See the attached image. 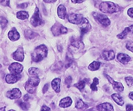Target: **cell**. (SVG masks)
Returning <instances> with one entry per match:
<instances>
[{"instance_id":"cell-43","label":"cell","mask_w":133,"mask_h":111,"mask_svg":"<svg viewBox=\"0 0 133 111\" xmlns=\"http://www.w3.org/2000/svg\"><path fill=\"white\" fill-rule=\"evenodd\" d=\"M29 98H30V97H29V96L28 94L25 95L24 96V101L27 102V101H28V100H29Z\"/></svg>"},{"instance_id":"cell-14","label":"cell","mask_w":133,"mask_h":111,"mask_svg":"<svg viewBox=\"0 0 133 111\" xmlns=\"http://www.w3.org/2000/svg\"><path fill=\"white\" fill-rule=\"evenodd\" d=\"M117 58L119 61L124 64L128 63L131 59L129 56H128L127 54L121 53L118 54Z\"/></svg>"},{"instance_id":"cell-31","label":"cell","mask_w":133,"mask_h":111,"mask_svg":"<svg viewBox=\"0 0 133 111\" xmlns=\"http://www.w3.org/2000/svg\"><path fill=\"white\" fill-rule=\"evenodd\" d=\"M8 24V20L6 19L3 17H1L0 18V25L1 26L2 28H5Z\"/></svg>"},{"instance_id":"cell-20","label":"cell","mask_w":133,"mask_h":111,"mask_svg":"<svg viewBox=\"0 0 133 111\" xmlns=\"http://www.w3.org/2000/svg\"><path fill=\"white\" fill-rule=\"evenodd\" d=\"M71 44L74 47L76 48H83L84 47L83 43L81 40L79 39H72L71 41Z\"/></svg>"},{"instance_id":"cell-25","label":"cell","mask_w":133,"mask_h":111,"mask_svg":"<svg viewBox=\"0 0 133 111\" xmlns=\"http://www.w3.org/2000/svg\"><path fill=\"white\" fill-rule=\"evenodd\" d=\"M17 17L21 20H25L29 17V14L25 11H20L17 14Z\"/></svg>"},{"instance_id":"cell-1","label":"cell","mask_w":133,"mask_h":111,"mask_svg":"<svg viewBox=\"0 0 133 111\" xmlns=\"http://www.w3.org/2000/svg\"><path fill=\"white\" fill-rule=\"evenodd\" d=\"M48 49L44 44L41 45L35 48L31 54V59L32 61L38 63L45 58L48 55Z\"/></svg>"},{"instance_id":"cell-7","label":"cell","mask_w":133,"mask_h":111,"mask_svg":"<svg viewBox=\"0 0 133 111\" xmlns=\"http://www.w3.org/2000/svg\"><path fill=\"white\" fill-rule=\"evenodd\" d=\"M23 66L18 63H14L9 67V70L11 73L15 74H20L23 71Z\"/></svg>"},{"instance_id":"cell-12","label":"cell","mask_w":133,"mask_h":111,"mask_svg":"<svg viewBox=\"0 0 133 111\" xmlns=\"http://www.w3.org/2000/svg\"><path fill=\"white\" fill-rule=\"evenodd\" d=\"M8 37L10 40L12 41H16L20 38V34L17 30L16 29V28L14 27L9 32Z\"/></svg>"},{"instance_id":"cell-4","label":"cell","mask_w":133,"mask_h":111,"mask_svg":"<svg viewBox=\"0 0 133 111\" xmlns=\"http://www.w3.org/2000/svg\"><path fill=\"white\" fill-rule=\"evenodd\" d=\"M43 23V21L39 15V11L37 8H36L35 13L32 15L30 19V23L34 27H37L41 25Z\"/></svg>"},{"instance_id":"cell-45","label":"cell","mask_w":133,"mask_h":111,"mask_svg":"<svg viewBox=\"0 0 133 111\" xmlns=\"http://www.w3.org/2000/svg\"><path fill=\"white\" fill-rule=\"evenodd\" d=\"M43 1L46 3H54L57 1V0H43Z\"/></svg>"},{"instance_id":"cell-10","label":"cell","mask_w":133,"mask_h":111,"mask_svg":"<svg viewBox=\"0 0 133 111\" xmlns=\"http://www.w3.org/2000/svg\"><path fill=\"white\" fill-rule=\"evenodd\" d=\"M20 74H9L5 76V81L9 84H14L19 81L21 78Z\"/></svg>"},{"instance_id":"cell-44","label":"cell","mask_w":133,"mask_h":111,"mask_svg":"<svg viewBox=\"0 0 133 111\" xmlns=\"http://www.w3.org/2000/svg\"><path fill=\"white\" fill-rule=\"evenodd\" d=\"M51 110V109L49 107H47L46 106H43L42 107V109H41V110Z\"/></svg>"},{"instance_id":"cell-32","label":"cell","mask_w":133,"mask_h":111,"mask_svg":"<svg viewBox=\"0 0 133 111\" xmlns=\"http://www.w3.org/2000/svg\"><path fill=\"white\" fill-rule=\"evenodd\" d=\"M84 106H85V103L81 99H79L78 101L77 102V103H76V105H75V107L78 109L82 108L83 107H84Z\"/></svg>"},{"instance_id":"cell-30","label":"cell","mask_w":133,"mask_h":111,"mask_svg":"<svg viewBox=\"0 0 133 111\" xmlns=\"http://www.w3.org/2000/svg\"><path fill=\"white\" fill-rule=\"evenodd\" d=\"M28 72H29V73L30 75L34 76V75H37L39 74V71L37 68L31 67L29 69Z\"/></svg>"},{"instance_id":"cell-26","label":"cell","mask_w":133,"mask_h":111,"mask_svg":"<svg viewBox=\"0 0 133 111\" xmlns=\"http://www.w3.org/2000/svg\"><path fill=\"white\" fill-rule=\"evenodd\" d=\"M87 79H84L83 80H82L81 81H79V82L77 83L76 84H75V86L78 89L80 90V91H82V90H83L85 87V85H86V83L87 82L86 81Z\"/></svg>"},{"instance_id":"cell-22","label":"cell","mask_w":133,"mask_h":111,"mask_svg":"<svg viewBox=\"0 0 133 111\" xmlns=\"http://www.w3.org/2000/svg\"><path fill=\"white\" fill-rule=\"evenodd\" d=\"M27 82L33 86L37 87L39 84L40 79L38 76H37L36 75H34V76L30 77Z\"/></svg>"},{"instance_id":"cell-5","label":"cell","mask_w":133,"mask_h":111,"mask_svg":"<svg viewBox=\"0 0 133 111\" xmlns=\"http://www.w3.org/2000/svg\"><path fill=\"white\" fill-rule=\"evenodd\" d=\"M79 27L81 32V38L91 29V25L90 22L85 18H84L82 22L79 24Z\"/></svg>"},{"instance_id":"cell-9","label":"cell","mask_w":133,"mask_h":111,"mask_svg":"<svg viewBox=\"0 0 133 111\" xmlns=\"http://www.w3.org/2000/svg\"><path fill=\"white\" fill-rule=\"evenodd\" d=\"M22 96L21 92L18 88L9 91L6 93V97L11 99H17L20 98Z\"/></svg>"},{"instance_id":"cell-35","label":"cell","mask_w":133,"mask_h":111,"mask_svg":"<svg viewBox=\"0 0 133 111\" xmlns=\"http://www.w3.org/2000/svg\"><path fill=\"white\" fill-rule=\"evenodd\" d=\"M71 82H72V78L71 76H68L65 79V83L66 84V85H67L68 88L71 85Z\"/></svg>"},{"instance_id":"cell-41","label":"cell","mask_w":133,"mask_h":111,"mask_svg":"<svg viewBox=\"0 0 133 111\" xmlns=\"http://www.w3.org/2000/svg\"><path fill=\"white\" fill-rule=\"evenodd\" d=\"M126 110H133V105L128 104L126 106Z\"/></svg>"},{"instance_id":"cell-24","label":"cell","mask_w":133,"mask_h":111,"mask_svg":"<svg viewBox=\"0 0 133 111\" xmlns=\"http://www.w3.org/2000/svg\"><path fill=\"white\" fill-rule=\"evenodd\" d=\"M37 35V34L31 30H26L25 32V36L27 39H32L35 38Z\"/></svg>"},{"instance_id":"cell-19","label":"cell","mask_w":133,"mask_h":111,"mask_svg":"<svg viewBox=\"0 0 133 111\" xmlns=\"http://www.w3.org/2000/svg\"><path fill=\"white\" fill-rule=\"evenodd\" d=\"M111 98L119 106H123L124 104V101L122 97L118 94H114L111 95Z\"/></svg>"},{"instance_id":"cell-48","label":"cell","mask_w":133,"mask_h":111,"mask_svg":"<svg viewBox=\"0 0 133 111\" xmlns=\"http://www.w3.org/2000/svg\"><path fill=\"white\" fill-rule=\"evenodd\" d=\"M129 1H132V0H129Z\"/></svg>"},{"instance_id":"cell-36","label":"cell","mask_w":133,"mask_h":111,"mask_svg":"<svg viewBox=\"0 0 133 111\" xmlns=\"http://www.w3.org/2000/svg\"><path fill=\"white\" fill-rule=\"evenodd\" d=\"M126 48L133 52V42H128L126 44Z\"/></svg>"},{"instance_id":"cell-28","label":"cell","mask_w":133,"mask_h":111,"mask_svg":"<svg viewBox=\"0 0 133 111\" xmlns=\"http://www.w3.org/2000/svg\"><path fill=\"white\" fill-rule=\"evenodd\" d=\"M129 33H130V30H129V27H126L123 32H122L121 33H120V34H119L117 36V37L119 39H123Z\"/></svg>"},{"instance_id":"cell-13","label":"cell","mask_w":133,"mask_h":111,"mask_svg":"<svg viewBox=\"0 0 133 111\" xmlns=\"http://www.w3.org/2000/svg\"><path fill=\"white\" fill-rule=\"evenodd\" d=\"M102 58L105 60H111L115 59V53L114 51H104L102 53Z\"/></svg>"},{"instance_id":"cell-27","label":"cell","mask_w":133,"mask_h":111,"mask_svg":"<svg viewBox=\"0 0 133 111\" xmlns=\"http://www.w3.org/2000/svg\"><path fill=\"white\" fill-rule=\"evenodd\" d=\"M25 89L27 92H28L29 94H34L35 91V87L32 85L30 83H29L28 82L25 84Z\"/></svg>"},{"instance_id":"cell-23","label":"cell","mask_w":133,"mask_h":111,"mask_svg":"<svg viewBox=\"0 0 133 111\" xmlns=\"http://www.w3.org/2000/svg\"><path fill=\"white\" fill-rule=\"evenodd\" d=\"M101 66V63L98 61H93L89 66H88V69L91 71H95L99 69Z\"/></svg>"},{"instance_id":"cell-6","label":"cell","mask_w":133,"mask_h":111,"mask_svg":"<svg viewBox=\"0 0 133 111\" xmlns=\"http://www.w3.org/2000/svg\"><path fill=\"white\" fill-rule=\"evenodd\" d=\"M68 18L70 23L74 24L79 25L82 22L84 17L81 14H71L68 15Z\"/></svg>"},{"instance_id":"cell-40","label":"cell","mask_w":133,"mask_h":111,"mask_svg":"<svg viewBox=\"0 0 133 111\" xmlns=\"http://www.w3.org/2000/svg\"><path fill=\"white\" fill-rule=\"evenodd\" d=\"M48 89H49V84H46L44 86V88H43V93L44 94L46 93V92L48 90Z\"/></svg>"},{"instance_id":"cell-15","label":"cell","mask_w":133,"mask_h":111,"mask_svg":"<svg viewBox=\"0 0 133 111\" xmlns=\"http://www.w3.org/2000/svg\"><path fill=\"white\" fill-rule=\"evenodd\" d=\"M98 110H114L112 105L109 103H104L99 104L96 107Z\"/></svg>"},{"instance_id":"cell-37","label":"cell","mask_w":133,"mask_h":111,"mask_svg":"<svg viewBox=\"0 0 133 111\" xmlns=\"http://www.w3.org/2000/svg\"><path fill=\"white\" fill-rule=\"evenodd\" d=\"M0 3L3 6H9L10 0H0Z\"/></svg>"},{"instance_id":"cell-3","label":"cell","mask_w":133,"mask_h":111,"mask_svg":"<svg viewBox=\"0 0 133 111\" xmlns=\"http://www.w3.org/2000/svg\"><path fill=\"white\" fill-rule=\"evenodd\" d=\"M93 16L95 20L102 26L107 27L110 25V20L106 15L102 14L94 13L93 14Z\"/></svg>"},{"instance_id":"cell-29","label":"cell","mask_w":133,"mask_h":111,"mask_svg":"<svg viewBox=\"0 0 133 111\" xmlns=\"http://www.w3.org/2000/svg\"><path fill=\"white\" fill-rule=\"evenodd\" d=\"M99 84V80L97 78V77H95L93 80V83L91 84L90 88L92 89V91H97V85H98Z\"/></svg>"},{"instance_id":"cell-33","label":"cell","mask_w":133,"mask_h":111,"mask_svg":"<svg viewBox=\"0 0 133 111\" xmlns=\"http://www.w3.org/2000/svg\"><path fill=\"white\" fill-rule=\"evenodd\" d=\"M19 105L20 106V107L23 109V110H27L28 109V108L29 107V105L28 104V103L26 102H20L19 103Z\"/></svg>"},{"instance_id":"cell-16","label":"cell","mask_w":133,"mask_h":111,"mask_svg":"<svg viewBox=\"0 0 133 111\" xmlns=\"http://www.w3.org/2000/svg\"><path fill=\"white\" fill-rule=\"evenodd\" d=\"M60 83L61 79L59 78L54 79L51 82L52 89L57 93H59L60 91Z\"/></svg>"},{"instance_id":"cell-17","label":"cell","mask_w":133,"mask_h":111,"mask_svg":"<svg viewBox=\"0 0 133 111\" xmlns=\"http://www.w3.org/2000/svg\"><path fill=\"white\" fill-rule=\"evenodd\" d=\"M72 99L69 97H65L63 99H62L60 101V103L59 104V106L60 107L62 108H65V107H68L71 106L72 104Z\"/></svg>"},{"instance_id":"cell-39","label":"cell","mask_w":133,"mask_h":111,"mask_svg":"<svg viewBox=\"0 0 133 111\" xmlns=\"http://www.w3.org/2000/svg\"><path fill=\"white\" fill-rule=\"evenodd\" d=\"M28 6V3H22L20 4H19L18 5V8L20 9H25Z\"/></svg>"},{"instance_id":"cell-46","label":"cell","mask_w":133,"mask_h":111,"mask_svg":"<svg viewBox=\"0 0 133 111\" xmlns=\"http://www.w3.org/2000/svg\"><path fill=\"white\" fill-rule=\"evenodd\" d=\"M129 97L130 99H131V100L133 101V92H131L129 93Z\"/></svg>"},{"instance_id":"cell-21","label":"cell","mask_w":133,"mask_h":111,"mask_svg":"<svg viewBox=\"0 0 133 111\" xmlns=\"http://www.w3.org/2000/svg\"><path fill=\"white\" fill-rule=\"evenodd\" d=\"M66 8L63 5H60L58 8V15L59 18L64 19L66 16Z\"/></svg>"},{"instance_id":"cell-34","label":"cell","mask_w":133,"mask_h":111,"mask_svg":"<svg viewBox=\"0 0 133 111\" xmlns=\"http://www.w3.org/2000/svg\"><path fill=\"white\" fill-rule=\"evenodd\" d=\"M125 80L129 87L133 86V77H125Z\"/></svg>"},{"instance_id":"cell-42","label":"cell","mask_w":133,"mask_h":111,"mask_svg":"<svg viewBox=\"0 0 133 111\" xmlns=\"http://www.w3.org/2000/svg\"><path fill=\"white\" fill-rule=\"evenodd\" d=\"M72 3L76 4V3H81L84 1V0H71Z\"/></svg>"},{"instance_id":"cell-18","label":"cell","mask_w":133,"mask_h":111,"mask_svg":"<svg viewBox=\"0 0 133 111\" xmlns=\"http://www.w3.org/2000/svg\"><path fill=\"white\" fill-rule=\"evenodd\" d=\"M62 25L59 24L57 23L55 24L52 28V31L53 34L54 36H58L61 34V30H62Z\"/></svg>"},{"instance_id":"cell-2","label":"cell","mask_w":133,"mask_h":111,"mask_svg":"<svg viewBox=\"0 0 133 111\" xmlns=\"http://www.w3.org/2000/svg\"><path fill=\"white\" fill-rule=\"evenodd\" d=\"M99 10L105 14H114L120 11L121 8L118 4L111 2H103L99 6Z\"/></svg>"},{"instance_id":"cell-11","label":"cell","mask_w":133,"mask_h":111,"mask_svg":"<svg viewBox=\"0 0 133 111\" xmlns=\"http://www.w3.org/2000/svg\"><path fill=\"white\" fill-rule=\"evenodd\" d=\"M13 58L17 61H23L24 59V53L23 48L20 47L13 53Z\"/></svg>"},{"instance_id":"cell-38","label":"cell","mask_w":133,"mask_h":111,"mask_svg":"<svg viewBox=\"0 0 133 111\" xmlns=\"http://www.w3.org/2000/svg\"><path fill=\"white\" fill-rule=\"evenodd\" d=\"M127 14L130 17L133 18V8H131L128 10Z\"/></svg>"},{"instance_id":"cell-8","label":"cell","mask_w":133,"mask_h":111,"mask_svg":"<svg viewBox=\"0 0 133 111\" xmlns=\"http://www.w3.org/2000/svg\"><path fill=\"white\" fill-rule=\"evenodd\" d=\"M105 76L107 77V79L109 81V82L112 84V87L115 89V90L118 92H122L124 90V87L121 83L114 81L113 79H112V77H111L108 75H105Z\"/></svg>"},{"instance_id":"cell-47","label":"cell","mask_w":133,"mask_h":111,"mask_svg":"<svg viewBox=\"0 0 133 111\" xmlns=\"http://www.w3.org/2000/svg\"><path fill=\"white\" fill-rule=\"evenodd\" d=\"M129 30H130V32L131 33H133V25H131L129 27Z\"/></svg>"}]
</instances>
